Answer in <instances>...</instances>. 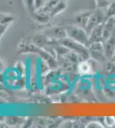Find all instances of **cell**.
<instances>
[{
  "instance_id": "obj_6",
  "label": "cell",
  "mask_w": 115,
  "mask_h": 128,
  "mask_svg": "<svg viewBox=\"0 0 115 128\" xmlns=\"http://www.w3.org/2000/svg\"><path fill=\"white\" fill-rule=\"evenodd\" d=\"M94 10H83V11L77 12L74 15V20L76 22V25L80 26L82 28H86L88 22L89 20V18L93 13Z\"/></svg>"
},
{
  "instance_id": "obj_10",
  "label": "cell",
  "mask_w": 115,
  "mask_h": 128,
  "mask_svg": "<svg viewBox=\"0 0 115 128\" xmlns=\"http://www.w3.org/2000/svg\"><path fill=\"white\" fill-rule=\"evenodd\" d=\"M78 71L83 74H89L91 73L92 67L88 60L81 61L78 64Z\"/></svg>"
},
{
  "instance_id": "obj_21",
  "label": "cell",
  "mask_w": 115,
  "mask_h": 128,
  "mask_svg": "<svg viewBox=\"0 0 115 128\" xmlns=\"http://www.w3.org/2000/svg\"><path fill=\"white\" fill-rule=\"evenodd\" d=\"M114 1H115V0H114Z\"/></svg>"
},
{
  "instance_id": "obj_1",
  "label": "cell",
  "mask_w": 115,
  "mask_h": 128,
  "mask_svg": "<svg viewBox=\"0 0 115 128\" xmlns=\"http://www.w3.org/2000/svg\"><path fill=\"white\" fill-rule=\"evenodd\" d=\"M60 43H61L62 45L65 46L67 49L74 51L78 56L80 61H85V60H89L90 58L88 46H85V45L82 44L80 43L68 38V37L60 40Z\"/></svg>"
},
{
  "instance_id": "obj_14",
  "label": "cell",
  "mask_w": 115,
  "mask_h": 128,
  "mask_svg": "<svg viewBox=\"0 0 115 128\" xmlns=\"http://www.w3.org/2000/svg\"><path fill=\"white\" fill-rule=\"evenodd\" d=\"M95 2L96 8H101V9H106L111 3L109 0H95Z\"/></svg>"
},
{
  "instance_id": "obj_9",
  "label": "cell",
  "mask_w": 115,
  "mask_h": 128,
  "mask_svg": "<svg viewBox=\"0 0 115 128\" xmlns=\"http://www.w3.org/2000/svg\"><path fill=\"white\" fill-rule=\"evenodd\" d=\"M50 32H51V34L50 35H52L51 37L56 38L59 40L67 37V32H66L65 28H62V26H55V28H51V29H50Z\"/></svg>"
},
{
  "instance_id": "obj_3",
  "label": "cell",
  "mask_w": 115,
  "mask_h": 128,
  "mask_svg": "<svg viewBox=\"0 0 115 128\" xmlns=\"http://www.w3.org/2000/svg\"><path fill=\"white\" fill-rule=\"evenodd\" d=\"M106 9L96 8L95 10H94L93 13H92L90 18H89V20L88 22V25L86 28H85V30L89 34V32H91L94 28H95L96 26H98L100 24L104 23L106 22Z\"/></svg>"
},
{
  "instance_id": "obj_4",
  "label": "cell",
  "mask_w": 115,
  "mask_h": 128,
  "mask_svg": "<svg viewBox=\"0 0 115 128\" xmlns=\"http://www.w3.org/2000/svg\"><path fill=\"white\" fill-rule=\"evenodd\" d=\"M89 51V56L92 59L95 60L97 62H104L107 61V58L105 54V49H104V45L102 42H97L90 44L88 46Z\"/></svg>"
},
{
  "instance_id": "obj_5",
  "label": "cell",
  "mask_w": 115,
  "mask_h": 128,
  "mask_svg": "<svg viewBox=\"0 0 115 128\" xmlns=\"http://www.w3.org/2000/svg\"><path fill=\"white\" fill-rule=\"evenodd\" d=\"M102 43H103L104 49H105L106 58L108 61L112 60L115 55V29L109 36V38Z\"/></svg>"
},
{
  "instance_id": "obj_11",
  "label": "cell",
  "mask_w": 115,
  "mask_h": 128,
  "mask_svg": "<svg viewBox=\"0 0 115 128\" xmlns=\"http://www.w3.org/2000/svg\"><path fill=\"white\" fill-rule=\"evenodd\" d=\"M33 16H34V19L39 23H47L50 20L49 14L45 13V12L41 11V10L38 13H34Z\"/></svg>"
},
{
  "instance_id": "obj_19",
  "label": "cell",
  "mask_w": 115,
  "mask_h": 128,
  "mask_svg": "<svg viewBox=\"0 0 115 128\" xmlns=\"http://www.w3.org/2000/svg\"><path fill=\"white\" fill-rule=\"evenodd\" d=\"M112 60H114V61H115V55H114V56H113V58H112Z\"/></svg>"
},
{
  "instance_id": "obj_15",
  "label": "cell",
  "mask_w": 115,
  "mask_h": 128,
  "mask_svg": "<svg viewBox=\"0 0 115 128\" xmlns=\"http://www.w3.org/2000/svg\"><path fill=\"white\" fill-rule=\"evenodd\" d=\"M104 121H105V125L107 127H112V126H115V118L114 117H110V116L105 117Z\"/></svg>"
},
{
  "instance_id": "obj_12",
  "label": "cell",
  "mask_w": 115,
  "mask_h": 128,
  "mask_svg": "<svg viewBox=\"0 0 115 128\" xmlns=\"http://www.w3.org/2000/svg\"><path fill=\"white\" fill-rule=\"evenodd\" d=\"M66 9V4L64 1H59L58 3L54 6V8L51 10L49 15H51L52 16H55L58 14H60L61 12L64 11Z\"/></svg>"
},
{
  "instance_id": "obj_20",
  "label": "cell",
  "mask_w": 115,
  "mask_h": 128,
  "mask_svg": "<svg viewBox=\"0 0 115 128\" xmlns=\"http://www.w3.org/2000/svg\"><path fill=\"white\" fill-rule=\"evenodd\" d=\"M110 2H112V1H114V0H109Z\"/></svg>"
},
{
  "instance_id": "obj_7",
  "label": "cell",
  "mask_w": 115,
  "mask_h": 128,
  "mask_svg": "<svg viewBox=\"0 0 115 128\" xmlns=\"http://www.w3.org/2000/svg\"><path fill=\"white\" fill-rule=\"evenodd\" d=\"M103 25L104 23L100 24L94 28L89 34V44L93 43L103 42Z\"/></svg>"
},
{
  "instance_id": "obj_13",
  "label": "cell",
  "mask_w": 115,
  "mask_h": 128,
  "mask_svg": "<svg viewBox=\"0 0 115 128\" xmlns=\"http://www.w3.org/2000/svg\"><path fill=\"white\" fill-rule=\"evenodd\" d=\"M106 19L110 17H115V1H112L110 3V4L106 9Z\"/></svg>"
},
{
  "instance_id": "obj_16",
  "label": "cell",
  "mask_w": 115,
  "mask_h": 128,
  "mask_svg": "<svg viewBox=\"0 0 115 128\" xmlns=\"http://www.w3.org/2000/svg\"><path fill=\"white\" fill-rule=\"evenodd\" d=\"M86 127L87 128H101V127H103V126H102L101 123L97 122V121H92V122H89V124H87Z\"/></svg>"
},
{
  "instance_id": "obj_8",
  "label": "cell",
  "mask_w": 115,
  "mask_h": 128,
  "mask_svg": "<svg viewBox=\"0 0 115 128\" xmlns=\"http://www.w3.org/2000/svg\"><path fill=\"white\" fill-rule=\"evenodd\" d=\"M115 29V17H110L106 20L103 25V42L109 38Z\"/></svg>"
},
{
  "instance_id": "obj_18",
  "label": "cell",
  "mask_w": 115,
  "mask_h": 128,
  "mask_svg": "<svg viewBox=\"0 0 115 128\" xmlns=\"http://www.w3.org/2000/svg\"><path fill=\"white\" fill-rule=\"evenodd\" d=\"M6 15H5V14H3V13H0V22H1V20L2 19H3V18L4 17H5V16Z\"/></svg>"
},
{
  "instance_id": "obj_17",
  "label": "cell",
  "mask_w": 115,
  "mask_h": 128,
  "mask_svg": "<svg viewBox=\"0 0 115 128\" xmlns=\"http://www.w3.org/2000/svg\"><path fill=\"white\" fill-rule=\"evenodd\" d=\"M46 2H47V0H34L35 9L38 10V9H40V8L43 7V5L45 4Z\"/></svg>"
},
{
  "instance_id": "obj_2",
  "label": "cell",
  "mask_w": 115,
  "mask_h": 128,
  "mask_svg": "<svg viewBox=\"0 0 115 128\" xmlns=\"http://www.w3.org/2000/svg\"><path fill=\"white\" fill-rule=\"evenodd\" d=\"M67 37L71 40L80 43V44L89 46V34L84 28H82L78 26H68L65 28Z\"/></svg>"
}]
</instances>
